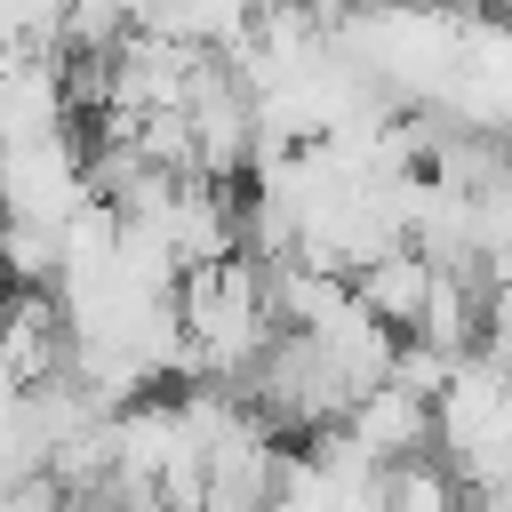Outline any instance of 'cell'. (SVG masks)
Segmentation results:
<instances>
[{
	"instance_id": "cell-3",
	"label": "cell",
	"mask_w": 512,
	"mask_h": 512,
	"mask_svg": "<svg viewBox=\"0 0 512 512\" xmlns=\"http://www.w3.org/2000/svg\"><path fill=\"white\" fill-rule=\"evenodd\" d=\"M344 288H352V304H360L368 320H384L392 336H408V328H416V312H424V288H432V256H416V248L400 240V248H384V256L352 264V272H344Z\"/></svg>"
},
{
	"instance_id": "cell-2",
	"label": "cell",
	"mask_w": 512,
	"mask_h": 512,
	"mask_svg": "<svg viewBox=\"0 0 512 512\" xmlns=\"http://www.w3.org/2000/svg\"><path fill=\"white\" fill-rule=\"evenodd\" d=\"M336 432H344L368 464H408V456L432 448V400H416V392H400V384H376V392H360V400L344 408Z\"/></svg>"
},
{
	"instance_id": "cell-1",
	"label": "cell",
	"mask_w": 512,
	"mask_h": 512,
	"mask_svg": "<svg viewBox=\"0 0 512 512\" xmlns=\"http://www.w3.org/2000/svg\"><path fill=\"white\" fill-rule=\"evenodd\" d=\"M80 208H88V168H80V136L72 128L0 152V224H48V232H64Z\"/></svg>"
},
{
	"instance_id": "cell-4",
	"label": "cell",
	"mask_w": 512,
	"mask_h": 512,
	"mask_svg": "<svg viewBox=\"0 0 512 512\" xmlns=\"http://www.w3.org/2000/svg\"><path fill=\"white\" fill-rule=\"evenodd\" d=\"M0 512H56V480L40 472V480H16V488H0Z\"/></svg>"
}]
</instances>
